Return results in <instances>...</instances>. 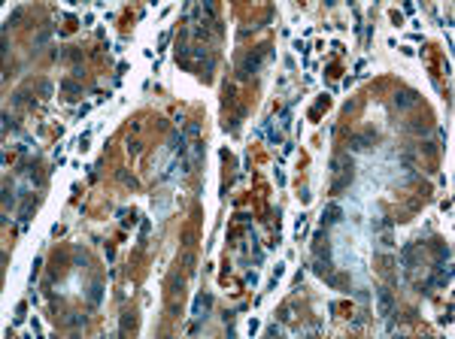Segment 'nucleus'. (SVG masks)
Here are the masks:
<instances>
[{
    "mask_svg": "<svg viewBox=\"0 0 455 339\" xmlns=\"http://www.w3.org/2000/svg\"><path fill=\"white\" fill-rule=\"evenodd\" d=\"M416 103H419V94L410 91V88H401V91L395 94V109H410V106H416Z\"/></svg>",
    "mask_w": 455,
    "mask_h": 339,
    "instance_id": "obj_7",
    "label": "nucleus"
},
{
    "mask_svg": "<svg viewBox=\"0 0 455 339\" xmlns=\"http://www.w3.org/2000/svg\"><path fill=\"white\" fill-rule=\"evenodd\" d=\"M61 88H64L67 94H82V88H79L76 82H70V79H64V82H61Z\"/></svg>",
    "mask_w": 455,
    "mask_h": 339,
    "instance_id": "obj_12",
    "label": "nucleus"
},
{
    "mask_svg": "<svg viewBox=\"0 0 455 339\" xmlns=\"http://www.w3.org/2000/svg\"><path fill=\"white\" fill-rule=\"evenodd\" d=\"M210 309H213V294H197V300H194V309H191V315H194L197 321H206Z\"/></svg>",
    "mask_w": 455,
    "mask_h": 339,
    "instance_id": "obj_6",
    "label": "nucleus"
},
{
    "mask_svg": "<svg viewBox=\"0 0 455 339\" xmlns=\"http://www.w3.org/2000/svg\"><path fill=\"white\" fill-rule=\"evenodd\" d=\"M392 312H395V294L389 288H377V315L389 318Z\"/></svg>",
    "mask_w": 455,
    "mask_h": 339,
    "instance_id": "obj_2",
    "label": "nucleus"
},
{
    "mask_svg": "<svg viewBox=\"0 0 455 339\" xmlns=\"http://www.w3.org/2000/svg\"><path fill=\"white\" fill-rule=\"evenodd\" d=\"M46 42H49V30H43V33L36 36V45H46Z\"/></svg>",
    "mask_w": 455,
    "mask_h": 339,
    "instance_id": "obj_19",
    "label": "nucleus"
},
{
    "mask_svg": "<svg viewBox=\"0 0 455 339\" xmlns=\"http://www.w3.org/2000/svg\"><path fill=\"white\" fill-rule=\"evenodd\" d=\"M100 300H103V282H91V288H88V303H91V306H100Z\"/></svg>",
    "mask_w": 455,
    "mask_h": 339,
    "instance_id": "obj_10",
    "label": "nucleus"
},
{
    "mask_svg": "<svg viewBox=\"0 0 455 339\" xmlns=\"http://www.w3.org/2000/svg\"><path fill=\"white\" fill-rule=\"evenodd\" d=\"M264 61H267V55H264L261 49H252V52L243 58V64H240V79H249L252 73H258V70L264 67Z\"/></svg>",
    "mask_w": 455,
    "mask_h": 339,
    "instance_id": "obj_1",
    "label": "nucleus"
},
{
    "mask_svg": "<svg viewBox=\"0 0 455 339\" xmlns=\"http://www.w3.org/2000/svg\"><path fill=\"white\" fill-rule=\"evenodd\" d=\"M67 324H70V327H79V324H85V315H79V312H70Z\"/></svg>",
    "mask_w": 455,
    "mask_h": 339,
    "instance_id": "obj_13",
    "label": "nucleus"
},
{
    "mask_svg": "<svg viewBox=\"0 0 455 339\" xmlns=\"http://www.w3.org/2000/svg\"><path fill=\"white\" fill-rule=\"evenodd\" d=\"M182 264H185L188 270H194V255H191V252H185V255H182Z\"/></svg>",
    "mask_w": 455,
    "mask_h": 339,
    "instance_id": "obj_16",
    "label": "nucleus"
},
{
    "mask_svg": "<svg viewBox=\"0 0 455 339\" xmlns=\"http://www.w3.org/2000/svg\"><path fill=\"white\" fill-rule=\"evenodd\" d=\"M416 261H419V246H416V243H407V246L401 249V264H404V270H413Z\"/></svg>",
    "mask_w": 455,
    "mask_h": 339,
    "instance_id": "obj_8",
    "label": "nucleus"
},
{
    "mask_svg": "<svg viewBox=\"0 0 455 339\" xmlns=\"http://www.w3.org/2000/svg\"><path fill=\"white\" fill-rule=\"evenodd\" d=\"M352 170H355V167H352V158H343V167L337 170L340 176L334 179V185H331V194H340L343 188H349V182H352Z\"/></svg>",
    "mask_w": 455,
    "mask_h": 339,
    "instance_id": "obj_3",
    "label": "nucleus"
},
{
    "mask_svg": "<svg viewBox=\"0 0 455 339\" xmlns=\"http://www.w3.org/2000/svg\"><path fill=\"white\" fill-rule=\"evenodd\" d=\"M185 133H188V136H197V133H200V127L191 121V124H185Z\"/></svg>",
    "mask_w": 455,
    "mask_h": 339,
    "instance_id": "obj_18",
    "label": "nucleus"
},
{
    "mask_svg": "<svg viewBox=\"0 0 455 339\" xmlns=\"http://www.w3.org/2000/svg\"><path fill=\"white\" fill-rule=\"evenodd\" d=\"M12 127H15V118H12L9 112H3V133H9Z\"/></svg>",
    "mask_w": 455,
    "mask_h": 339,
    "instance_id": "obj_15",
    "label": "nucleus"
},
{
    "mask_svg": "<svg viewBox=\"0 0 455 339\" xmlns=\"http://www.w3.org/2000/svg\"><path fill=\"white\" fill-rule=\"evenodd\" d=\"M340 218H343V206L340 203H328L322 209V224H337Z\"/></svg>",
    "mask_w": 455,
    "mask_h": 339,
    "instance_id": "obj_9",
    "label": "nucleus"
},
{
    "mask_svg": "<svg viewBox=\"0 0 455 339\" xmlns=\"http://www.w3.org/2000/svg\"><path fill=\"white\" fill-rule=\"evenodd\" d=\"M18 18H21V9H12V15L6 18V24H3V30H9V27H12V24L18 21Z\"/></svg>",
    "mask_w": 455,
    "mask_h": 339,
    "instance_id": "obj_14",
    "label": "nucleus"
},
{
    "mask_svg": "<svg viewBox=\"0 0 455 339\" xmlns=\"http://www.w3.org/2000/svg\"><path fill=\"white\" fill-rule=\"evenodd\" d=\"M374 142H377V133L374 130H361V133H355L349 139V152H367Z\"/></svg>",
    "mask_w": 455,
    "mask_h": 339,
    "instance_id": "obj_4",
    "label": "nucleus"
},
{
    "mask_svg": "<svg viewBox=\"0 0 455 339\" xmlns=\"http://www.w3.org/2000/svg\"><path fill=\"white\" fill-rule=\"evenodd\" d=\"M39 94L49 97V94H52V82H39Z\"/></svg>",
    "mask_w": 455,
    "mask_h": 339,
    "instance_id": "obj_17",
    "label": "nucleus"
},
{
    "mask_svg": "<svg viewBox=\"0 0 455 339\" xmlns=\"http://www.w3.org/2000/svg\"><path fill=\"white\" fill-rule=\"evenodd\" d=\"M12 206H15V191H12V188H9V185H6V188H3V209H6V212H9V209H12Z\"/></svg>",
    "mask_w": 455,
    "mask_h": 339,
    "instance_id": "obj_11",
    "label": "nucleus"
},
{
    "mask_svg": "<svg viewBox=\"0 0 455 339\" xmlns=\"http://www.w3.org/2000/svg\"><path fill=\"white\" fill-rule=\"evenodd\" d=\"M449 282H452V267H449V261H443V264H437V267H434L431 285H434V288H446Z\"/></svg>",
    "mask_w": 455,
    "mask_h": 339,
    "instance_id": "obj_5",
    "label": "nucleus"
}]
</instances>
